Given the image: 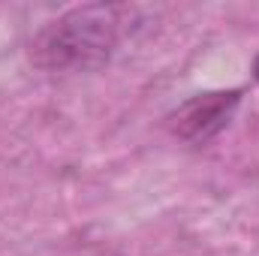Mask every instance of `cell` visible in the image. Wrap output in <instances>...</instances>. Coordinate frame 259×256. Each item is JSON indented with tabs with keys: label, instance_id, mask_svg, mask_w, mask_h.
Segmentation results:
<instances>
[{
	"label": "cell",
	"instance_id": "obj_1",
	"mask_svg": "<svg viewBox=\"0 0 259 256\" xmlns=\"http://www.w3.org/2000/svg\"><path fill=\"white\" fill-rule=\"evenodd\" d=\"M124 6H78L33 39V61L46 69L91 72L109 64L124 36Z\"/></svg>",
	"mask_w": 259,
	"mask_h": 256
},
{
	"label": "cell",
	"instance_id": "obj_2",
	"mask_svg": "<svg viewBox=\"0 0 259 256\" xmlns=\"http://www.w3.org/2000/svg\"><path fill=\"white\" fill-rule=\"evenodd\" d=\"M238 106H241V91L238 88L208 91V94H196L193 100L178 106V112L169 121H172V130H175L178 139H184L190 145H208L214 136H220L229 127Z\"/></svg>",
	"mask_w": 259,
	"mask_h": 256
},
{
	"label": "cell",
	"instance_id": "obj_3",
	"mask_svg": "<svg viewBox=\"0 0 259 256\" xmlns=\"http://www.w3.org/2000/svg\"><path fill=\"white\" fill-rule=\"evenodd\" d=\"M253 75H256V81H259V55H256V61H253Z\"/></svg>",
	"mask_w": 259,
	"mask_h": 256
}]
</instances>
